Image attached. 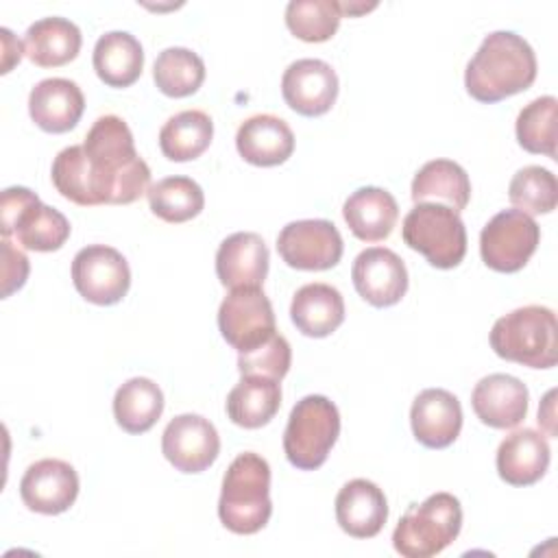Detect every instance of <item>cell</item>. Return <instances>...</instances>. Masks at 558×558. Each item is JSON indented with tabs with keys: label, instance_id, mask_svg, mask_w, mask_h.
Returning <instances> with one entry per match:
<instances>
[{
	"label": "cell",
	"instance_id": "obj_1",
	"mask_svg": "<svg viewBox=\"0 0 558 558\" xmlns=\"http://www.w3.org/2000/svg\"><path fill=\"white\" fill-rule=\"evenodd\" d=\"M57 192L83 207L129 205L150 187V168L137 155L129 124L113 113L96 118L81 146H68L52 161Z\"/></svg>",
	"mask_w": 558,
	"mask_h": 558
},
{
	"label": "cell",
	"instance_id": "obj_2",
	"mask_svg": "<svg viewBox=\"0 0 558 558\" xmlns=\"http://www.w3.org/2000/svg\"><path fill=\"white\" fill-rule=\"evenodd\" d=\"M536 78L532 46L512 31H495L484 37L464 70V87L480 102H499L525 92Z\"/></svg>",
	"mask_w": 558,
	"mask_h": 558
},
{
	"label": "cell",
	"instance_id": "obj_3",
	"mask_svg": "<svg viewBox=\"0 0 558 558\" xmlns=\"http://www.w3.org/2000/svg\"><path fill=\"white\" fill-rule=\"evenodd\" d=\"M270 514V466L259 453L244 451L233 458L222 477L218 517L233 534H255Z\"/></svg>",
	"mask_w": 558,
	"mask_h": 558
},
{
	"label": "cell",
	"instance_id": "obj_4",
	"mask_svg": "<svg viewBox=\"0 0 558 558\" xmlns=\"http://www.w3.org/2000/svg\"><path fill=\"white\" fill-rule=\"evenodd\" d=\"M493 351L530 368H551L558 360L556 314L545 305H525L497 318L490 329Z\"/></svg>",
	"mask_w": 558,
	"mask_h": 558
},
{
	"label": "cell",
	"instance_id": "obj_5",
	"mask_svg": "<svg viewBox=\"0 0 558 558\" xmlns=\"http://www.w3.org/2000/svg\"><path fill=\"white\" fill-rule=\"evenodd\" d=\"M462 527V508L451 493H434L412 504L392 532L397 554L405 558H432L449 547Z\"/></svg>",
	"mask_w": 558,
	"mask_h": 558
},
{
	"label": "cell",
	"instance_id": "obj_6",
	"mask_svg": "<svg viewBox=\"0 0 558 558\" xmlns=\"http://www.w3.org/2000/svg\"><path fill=\"white\" fill-rule=\"evenodd\" d=\"M340 434V412L325 395H307L292 408L283 432V451L292 466L314 471L325 464Z\"/></svg>",
	"mask_w": 558,
	"mask_h": 558
},
{
	"label": "cell",
	"instance_id": "obj_7",
	"mask_svg": "<svg viewBox=\"0 0 558 558\" xmlns=\"http://www.w3.org/2000/svg\"><path fill=\"white\" fill-rule=\"evenodd\" d=\"M0 233L15 238L28 251H57L70 238L68 218L39 201L35 192L22 185L7 187L0 198Z\"/></svg>",
	"mask_w": 558,
	"mask_h": 558
},
{
	"label": "cell",
	"instance_id": "obj_8",
	"mask_svg": "<svg viewBox=\"0 0 558 558\" xmlns=\"http://www.w3.org/2000/svg\"><path fill=\"white\" fill-rule=\"evenodd\" d=\"M403 242L432 266L449 270L466 255V229L460 214L442 203H416L401 225Z\"/></svg>",
	"mask_w": 558,
	"mask_h": 558
},
{
	"label": "cell",
	"instance_id": "obj_9",
	"mask_svg": "<svg viewBox=\"0 0 558 558\" xmlns=\"http://www.w3.org/2000/svg\"><path fill=\"white\" fill-rule=\"evenodd\" d=\"M541 240L536 220L519 209L495 214L480 233L482 262L497 272H517L534 255Z\"/></svg>",
	"mask_w": 558,
	"mask_h": 558
},
{
	"label": "cell",
	"instance_id": "obj_10",
	"mask_svg": "<svg viewBox=\"0 0 558 558\" xmlns=\"http://www.w3.org/2000/svg\"><path fill=\"white\" fill-rule=\"evenodd\" d=\"M218 329L238 353L259 347L277 333L270 299L262 288L231 290L218 307Z\"/></svg>",
	"mask_w": 558,
	"mask_h": 558
},
{
	"label": "cell",
	"instance_id": "obj_11",
	"mask_svg": "<svg viewBox=\"0 0 558 558\" xmlns=\"http://www.w3.org/2000/svg\"><path fill=\"white\" fill-rule=\"evenodd\" d=\"M72 281L85 301L113 305L126 296L131 270L124 255L113 246L89 244L72 259Z\"/></svg>",
	"mask_w": 558,
	"mask_h": 558
},
{
	"label": "cell",
	"instance_id": "obj_12",
	"mask_svg": "<svg viewBox=\"0 0 558 558\" xmlns=\"http://www.w3.org/2000/svg\"><path fill=\"white\" fill-rule=\"evenodd\" d=\"M281 259L296 270L333 268L344 251L342 235L333 222L325 218H307L288 222L277 235Z\"/></svg>",
	"mask_w": 558,
	"mask_h": 558
},
{
	"label": "cell",
	"instance_id": "obj_13",
	"mask_svg": "<svg viewBox=\"0 0 558 558\" xmlns=\"http://www.w3.org/2000/svg\"><path fill=\"white\" fill-rule=\"evenodd\" d=\"M161 451L177 471L201 473L218 458L220 436L205 416L179 414L161 434Z\"/></svg>",
	"mask_w": 558,
	"mask_h": 558
},
{
	"label": "cell",
	"instance_id": "obj_14",
	"mask_svg": "<svg viewBox=\"0 0 558 558\" xmlns=\"http://www.w3.org/2000/svg\"><path fill=\"white\" fill-rule=\"evenodd\" d=\"M281 94L286 105L305 116L327 113L338 96V74L323 59H296L281 76Z\"/></svg>",
	"mask_w": 558,
	"mask_h": 558
},
{
	"label": "cell",
	"instance_id": "obj_15",
	"mask_svg": "<svg viewBox=\"0 0 558 558\" xmlns=\"http://www.w3.org/2000/svg\"><path fill=\"white\" fill-rule=\"evenodd\" d=\"M78 495V475L74 466L59 458L33 462L20 480V497L24 506L39 514L65 512Z\"/></svg>",
	"mask_w": 558,
	"mask_h": 558
},
{
	"label": "cell",
	"instance_id": "obj_16",
	"mask_svg": "<svg viewBox=\"0 0 558 558\" xmlns=\"http://www.w3.org/2000/svg\"><path fill=\"white\" fill-rule=\"evenodd\" d=\"M351 279L357 294L375 307H390L408 292L405 264L386 246L364 248L353 262Z\"/></svg>",
	"mask_w": 558,
	"mask_h": 558
},
{
	"label": "cell",
	"instance_id": "obj_17",
	"mask_svg": "<svg viewBox=\"0 0 558 558\" xmlns=\"http://www.w3.org/2000/svg\"><path fill=\"white\" fill-rule=\"evenodd\" d=\"M414 438L429 449L449 447L462 429V405L445 388H425L410 408Z\"/></svg>",
	"mask_w": 558,
	"mask_h": 558
},
{
	"label": "cell",
	"instance_id": "obj_18",
	"mask_svg": "<svg viewBox=\"0 0 558 558\" xmlns=\"http://www.w3.org/2000/svg\"><path fill=\"white\" fill-rule=\"evenodd\" d=\"M268 246L253 231L227 235L216 251V275L229 290L262 288L268 275Z\"/></svg>",
	"mask_w": 558,
	"mask_h": 558
},
{
	"label": "cell",
	"instance_id": "obj_19",
	"mask_svg": "<svg viewBox=\"0 0 558 558\" xmlns=\"http://www.w3.org/2000/svg\"><path fill=\"white\" fill-rule=\"evenodd\" d=\"M527 388L521 379L506 373H493L475 384L471 405L484 425L512 429L527 414Z\"/></svg>",
	"mask_w": 558,
	"mask_h": 558
},
{
	"label": "cell",
	"instance_id": "obj_20",
	"mask_svg": "<svg viewBox=\"0 0 558 558\" xmlns=\"http://www.w3.org/2000/svg\"><path fill=\"white\" fill-rule=\"evenodd\" d=\"M388 519L384 490L364 477L347 482L336 497V521L353 538H373Z\"/></svg>",
	"mask_w": 558,
	"mask_h": 558
},
{
	"label": "cell",
	"instance_id": "obj_21",
	"mask_svg": "<svg viewBox=\"0 0 558 558\" xmlns=\"http://www.w3.org/2000/svg\"><path fill=\"white\" fill-rule=\"evenodd\" d=\"M83 109V92L70 78H44L28 94V113L33 122L48 133H65L74 129Z\"/></svg>",
	"mask_w": 558,
	"mask_h": 558
},
{
	"label": "cell",
	"instance_id": "obj_22",
	"mask_svg": "<svg viewBox=\"0 0 558 558\" xmlns=\"http://www.w3.org/2000/svg\"><path fill=\"white\" fill-rule=\"evenodd\" d=\"M547 438L530 427L508 434L497 449V473L510 486L536 484L549 466Z\"/></svg>",
	"mask_w": 558,
	"mask_h": 558
},
{
	"label": "cell",
	"instance_id": "obj_23",
	"mask_svg": "<svg viewBox=\"0 0 558 558\" xmlns=\"http://www.w3.org/2000/svg\"><path fill=\"white\" fill-rule=\"evenodd\" d=\"M235 146L240 157L253 166H279L294 150V133L283 118L255 113L240 124Z\"/></svg>",
	"mask_w": 558,
	"mask_h": 558
},
{
	"label": "cell",
	"instance_id": "obj_24",
	"mask_svg": "<svg viewBox=\"0 0 558 558\" xmlns=\"http://www.w3.org/2000/svg\"><path fill=\"white\" fill-rule=\"evenodd\" d=\"M342 216L355 238L379 242L392 233L399 218V205L388 190L366 185L349 194L342 205Z\"/></svg>",
	"mask_w": 558,
	"mask_h": 558
},
{
	"label": "cell",
	"instance_id": "obj_25",
	"mask_svg": "<svg viewBox=\"0 0 558 558\" xmlns=\"http://www.w3.org/2000/svg\"><path fill=\"white\" fill-rule=\"evenodd\" d=\"M290 318L303 336L325 338L342 325L344 299L329 283H305L292 296Z\"/></svg>",
	"mask_w": 558,
	"mask_h": 558
},
{
	"label": "cell",
	"instance_id": "obj_26",
	"mask_svg": "<svg viewBox=\"0 0 558 558\" xmlns=\"http://www.w3.org/2000/svg\"><path fill=\"white\" fill-rule=\"evenodd\" d=\"M81 31L74 22L52 15L33 22L24 35V52L39 68L70 63L81 50Z\"/></svg>",
	"mask_w": 558,
	"mask_h": 558
},
{
	"label": "cell",
	"instance_id": "obj_27",
	"mask_svg": "<svg viewBox=\"0 0 558 558\" xmlns=\"http://www.w3.org/2000/svg\"><path fill=\"white\" fill-rule=\"evenodd\" d=\"M281 405V386L264 375H242L227 395V416L244 427L257 429L270 423Z\"/></svg>",
	"mask_w": 558,
	"mask_h": 558
},
{
	"label": "cell",
	"instance_id": "obj_28",
	"mask_svg": "<svg viewBox=\"0 0 558 558\" xmlns=\"http://www.w3.org/2000/svg\"><path fill=\"white\" fill-rule=\"evenodd\" d=\"M98 78L109 87L133 85L144 68L142 44L126 31H109L98 37L92 57Z\"/></svg>",
	"mask_w": 558,
	"mask_h": 558
},
{
	"label": "cell",
	"instance_id": "obj_29",
	"mask_svg": "<svg viewBox=\"0 0 558 558\" xmlns=\"http://www.w3.org/2000/svg\"><path fill=\"white\" fill-rule=\"evenodd\" d=\"M410 194L414 203L442 201L460 214L471 198V181L460 163L451 159H432L414 174Z\"/></svg>",
	"mask_w": 558,
	"mask_h": 558
},
{
	"label": "cell",
	"instance_id": "obj_30",
	"mask_svg": "<svg viewBox=\"0 0 558 558\" xmlns=\"http://www.w3.org/2000/svg\"><path fill=\"white\" fill-rule=\"evenodd\" d=\"M163 412V392L148 377L126 379L113 397L116 423L129 434L148 432Z\"/></svg>",
	"mask_w": 558,
	"mask_h": 558
},
{
	"label": "cell",
	"instance_id": "obj_31",
	"mask_svg": "<svg viewBox=\"0 0 558 558\" xmlns=\"http://www.w3.org/2000/svg\"><path fill=\"white\" fill-rule=\"evenodd\" d=\"M214 137V122L201 109H185L168 118L159 131V148L170 161H192L201 157Z\"/></svg>",
	"mask_w": 558,
	"mask_h": 558
},
{
	"label": "cell",
	"instance_id": "obj_32",
	"mask_svg": "<svg viewBox=\"0 0 558 558\" xmlns=\"http://www.w3.org/2000/svg\"><path fill=\"white\" fill-rule=\"evenodd\" d=\"M153 78L161 94L170 98H185L203 85L205 63L194 50L172 46L157 54Z\"/></svg>",
	"mask_w": 558,
	"mask_h": 558
},
{
	"label": "cell",
	"instance_id": "obj_33",
	"mask_svg": "<svg viewBox=\"0 0 558 558\" xmlns=\"http://www.w3.org/2000/svg\"><path fill=\"white\" fill-rule=\"evenodd\" d=\"M146 196L150 211L172 225L192 220L205 207V194L201 185L190 177L159 179L148 187Z\"/></svg>",
	"mask_w": 558,
	"mask_h": 558
},
{
	"label": "cell",
	"instance_id": "obj_34",
	"mask_svg": "<svg viewBox=\"0 0 558 558\" xmlns=\"http://www.w3.org/2000/svg\"><path fill=\"white\" fill-rule=\"evenodd\" d=\"M556 118L558 100L541 96L527 102L517 116V142L523 150L556 159Z\"/></svg>",
	"mask_w": 558,
	"mask_h": 558
},
{
	"label": "cell",
	"instance_id": "obj_35",
	"mask_svg": "<svg viewBox=\"0 0 558 558\" xmlns=\"http://www.w3.org/2000/svg\"><path fill=\"white\" fill-rule=\"evenodd\" d=\"M342 20L336 0H290L286 7V24L290 33L307 44H320L336 35Z\"/></svg>",
	"mask_w": 558,
	"mask_h": 558
},
{
	"label": "cell",
	"instance_id": "obj_36",
	"mask_svg": "<svg viewBox=\"0 0 558 558\" xmlns=\"http://www.w3.org/2000/svg\"><path fill=\"white\" fill-rule=\"evenodd\" d=\"M508 198L527 216L554 211L558 203V183L554 172L541 166L521 168L510 181Z\"/></svg>",
	"mask_w": 558,
	"mask_h": 558
},
{
	"label": "cell",
	"instance_id": "obj_37",
	"mask_svg": "<svg viewBox=\"0 0 558 558\" xmlns=\"http://www.w3.org/2000/svg\"><path fill=\"white\" fill-rule=\"evenodd\" d=\"M292 349L290 342L281 333H272L259 347L238 353V371L240 375H264L281 381L290 371Z\"/></svg>",
	"mask_w": 558,
	"mask_h": 558
},
{
	"label": "cell",
	"instance_id": "obj_38",
	"mask_svg": "<svg viewBox=\"0 0 558 558\" xmlns=\"http://www.w3.org/2000/svg\"><path fill=\"white\" fill-rule=\"evenodd\" d=\"M28 270V257L13 246L11 238H2V299L11 296L26 283Z\"/></svg>",
	"mask_w": 558,
	"mask_h": 558
},
{
	"label": "cell",
	"instance_id": "obj_39",
	"mask_svg": "<svg viewBox=\"0 0 558 558\" xmlns=\"http://www.w3.org/2000/svg\"><path fill=\"white\" fill-rule=\"evenodd\" d=\"M375 7H377L375 2H371V4H364V2H340L342 15H357V13L371 11V9H375Z\"/></svg>",
	"mask_w": 558,
	"mask_h": 558
}]
</instances>
